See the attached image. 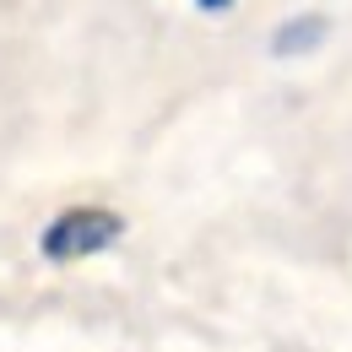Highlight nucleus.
Segmentation results:
<instances>
[{"mask_svg":"<svg viewBox=\"0 0 352 352\" xmlns=\"http://www.w3.org/2000/svg\"><path fill=\"white\" fill-rule=\"evenodd\" d=\"M120 233H125V217H120V212L71 206V212H60V217L44 228L38 250H44V261H87V255H98V250L120 244Z\"/></svg>","mask_w":352,"mask_h":352,"instance_id":"1","label":"nucleus"},{"mask_svg":"<svg viewBox=\"0 0 352 352\" xmlns=\"http://www.w3.org/2000/svg\"><path fill=\"white\" fill-rule=\"evenodd\" d=\"M325 33H331V22L325 16H287L276 33H271V54L276 60H298V54H314V49L325 44Z\"/></svg>","mask_w":352,"mask_h":352,"instance_id":"2","label":"nucleus"},{"mask_svg":"<svg viewBox=\"0 0 352 352\" xmlns=\"http://www.w3.org/2000/svg\"><path fill=\"white\" fill-rule=\"evenodd\" d=\"M195 6H201V11H206V16H222V11H228V6H233V0H195Z\"/></svg>","mask_w":352,"mask_h":352,"instance_id":"3","label":"nucleus"}]
</instances>
